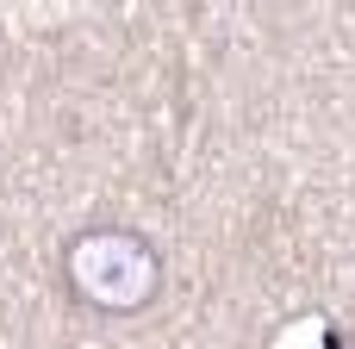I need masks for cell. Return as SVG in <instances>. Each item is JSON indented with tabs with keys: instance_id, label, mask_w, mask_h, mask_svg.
<instances>
[{
	"instance_id": "obj_1",
	"label": "cell",
	"mask_w": 355,
	"mask_h": 349,
	"mask_svg": "<svg viewBox=\"0 0 355 349\" xmlns=\"http://www.w3.org/2000/svg\"><path fill=\"white\" fill-rule=\"evenodd\" d=\"M69 293L100 318H137L162 300V250L131 225H87L62 244Z\"/></svg>"
}]
</instances>
